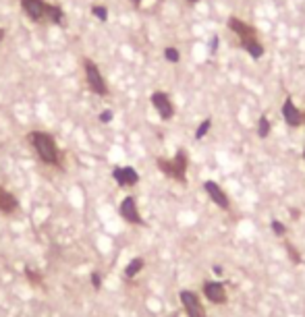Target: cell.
Returning <instances> with one entry per match:
<instances>
[{
	"mask_svg": "<svg viewBox=\"0 0 305 317\" xmlns=\"http://www.w3.org/2000/svg\"><path fill=\"white\" fill-rule=\"evenodd\" d=\"M29 141L44 164H50V166L60 164V151H58V145H56L52 135L42 133V131H33V133H29Z\"/></svg>",
	"mask_w": 305,
	"mask_h": 317,
	"instance_id": "1",
	"label": "cell"
},
{
	"mask_svg": "<svg viewBox=\"0 0 305 317\" xmlns=\"http://www.w3.org/2000/svg\"><path fill=\"white\" fill-rule=\"evenodd\" d=\"M187 153H185L183 149L177 151L175 155V160H164V157H160L158 160V168L166 174V176H171V179L179 181V183H185L187 181Z\"/></svg>",
	"mask_w": 305,
	"mask_h": 317,
	"instance_id": "2",
	"label": "cell"
},
{
	"mask_svg": "<svg viewBox=\"0 0 305 317\" xmlns=\"http://www.w3.org/2000/svg\"><path fill=\"white\" fill-rule=\"evenodd\" d=\"M83 68H86V79H88L90 90H92L94 94H98V96H108L106 81H104V77H102L100 68L96 66V62L86 60V62H83Z\"/></svg>",
	"mask_w": 305,
	"mask_h": 317,
	"instance_id": "3",
	"label": "cell"
},
{
	"mask_svg": "<svg viewBox=\"0 0 305 317\" xmlns=\"http://www.w3.org/2000/svg\"><path fill=\"white\" fill-rule=\"evenodd\" d=\"M181 303L183 309L187 311V317H206V309H203L199 296L191 290H183L181 292Z\"/></svg>",
	"mask_w": 305,
	"mask_h": 317,
	"instance_id": "4",
	"label": "cell"
},
{
	"mask_svg": "<svg viewBox=\"0 0 305 317\" xmlns=\"http://www.w3.org/2000/svg\"><path fill=\"white\" fill-rule=\"evenodd\" d=\"M149 100H151V106L158 110L162 120H171L175 116V106H173L171 98H168L164 92H154Z\"/></svg>",
	"mask_w": 305,
	"mask_h": 317,
	"instance_id": "5",
	"label": "cell"
},
{
	"mask_svg": "<svg viewBox=\"0 0 305 317\" xmlns=\"http://www.w3.org/2000/svg\"><path fill=\"white\" fill-rule=\"evenodd\" d=\"M118 214L123 216V220H127L129 224H143L141 222V216H139V209H137V201L135 197H125L121 207H118Z\"/></svg>",
	"mask_w": 305,
	"mask_h": 317,
	"instance_id": "6",
	"label": "cell"
},
{
	"mask_svg": "<svg viewBox=\"0 0 305 317\" xmlns=\"http://www.w3.org/2000/svg\"><path fill=\"white\" fill-rule=\"evenodd\" d=\"M21 7L23 11L27 13V17L31 21H42L46 19V7L48 3H44V0H21Z\"/></svg>",
	"mask_w": 305,
	"mask_h": 317,
	"instance_id": "7",
	"label": "cell"
},
{
	"mask_svg": "<svg viewBox=\"0 0 305 317\" xmlns=\"http://www.w3.org/2000/svg\"><path fill=\"white\" fill-rule=\"evenodd\" d=\"M112 176H114V181L118 183V187H133V185H137L139 181V174L135 172L131 166H118L112 170Z\"/></svg>",
	"mask_w": 305,
	"mask_h": 317,
	"instance_id": "8",
	"label": "cell"
},
{
	"mask_svg": "<svg viewBox=\"0 0 305 317\" xmlns=\"http://www.w3.org/2000/svg\"><path fill=\"white\" fill-rule=\"evenodd\" d=\"M203 189H206V193L210 195V199H212L220 209H228V207H231V201H228V197H226V193L220 189L214 181H206V183H203Z\"/></svg>",
	"mask_w": 305,
	"mask_h": 317,
	"instance_id": "9",
	"label": "cell"
},
{
	"mask_svg": "<svg viewBox=\"0 0 305 317\" xmlns=\"http://www.w3.org/2000/svg\"><path fill=\"white\" fill-rule=\"evenodd\" d=\"M282 116H284L289 127H301V122H303V112L293 104L291 98H286L284 104H282Z\"/></svg>",
	"mask_w": 305,
	"mask_h": 317,
	"instance_id": "10",
	"label": "cell"
},
{
	"mask_svg": "<svg viewBox=\"0 0 305 317\" xmlns=\"http://www.w3.org/2000/svg\"><path fill=\"white\" fill-rule=\"evenodd\" d=\"M203 294H206L212 303L224 305L226 303V290L220 282H203Z\"/></svg>",
	"mask_w": 305,
	"mask_h": 317,
	"instance_id": "11",
	"label": "cell"
},
{
	"mask_svg": "<svg viewBox=\"0 0 305 317\" xmlns=\"http://www.w3.org/2000/svg\"><path fill=\"white\" fill-rule=\"evenodd\" d=\"M228 27H231V31L237 33L239 42H241V40H247V38H258V31L253 29L251 25H247L245 21L237 19V17H231V19H228Z\"/></svg>",
	"mask_w": 305,
	"mask_h": 317,
	"instance_id": "12",
	"label": "cell"
},
{
	"mask_svg": "<svg viewBox=\"0 0 305 317\" xmlns=\"http://www.w3.org/2000/svg\"><path fill=\"white\" fill-rule=\"evenodd\" d=\"M17 207H19L17 197L11 191H7L5 187H0V211H3V214H13V211H17Z\"/></svg>",
	"mask_w": 305,
	"mask_h": 317,
	"instance_id": "13",
	"label": "cell"
},
{
	"mask_svg": "<svg viewBox=\"0 0 305 317\" xmlns=\"http://www.w3.org/2000/svg\"><path fill=\"white\" fill-rule=\"evenodd\" d=\"M241 46L249 52V56H253V58H262V54H264V46L258 42V38H247V40H241Z\"/></svg>",
	"mask_w": 305,
	"mask_h": 317,
	"instance_id": "14",
	"label": "cell"
},
{
	"mask_svg": "<svg viewBox=\"0 0 305 317\" xmlns=\"http://www.w3.org/2000/svg\"><path fill=\"white\" fill-rule=\"evenodd\" d=\"M46 19L50 23H62V9L58 5H48L46 7Z\"/></svg>",
	"mask_w": 305,
	"mask_h": 317,
	"instance_id": "15",
	"label": "cell"
},
{
	"mask_svg": "<svg viewBox=\"0 0 305 317\" xmlns=\"http://www.w3.org/2000/svg\"><path fill=\"white\" fill-rule=\"evenodd\" d=\"M141 268H143V259L141 257H137V259H131L129 261V266H127V270H125V278H135L139 272H141Z\"/></svg>",
	"mask_w": 305,
	"mask_h": 317,
	"instance_id": "16",
	"label": "cell"
},
{
	"mask_svg": "<svg viewBox=\"0 0 305 317\" xmlns=\"http://www.w3.org/2000/svg\"><path fill=\"white\" fill-rule=\"evenodd\" d=\"M258 135H260L262 139H266V137L270 135V120H268V116H262V118H260V122H258Z\"/></svg>",
	"mask_w": 305,
	"mask_h": 317,
	"instance_id": "17",
	"label": "cell"
},
{
	"mask_svg": "<svg viewBox=\"0 0 305 317\" xmlns=\"http://www.w3.org/2000/svg\"><path fill=\"white\" fill-rule=\"evenodd\" d=\"M210 127H212V120H210V118H206V120H203L201 125L197 127V131H195V139H201L203 135H206V133L210 131Z\"/></svg>",
	"mask_w": 305,
	"mask_h": 317,
	"instance_id": "18",
	"label": "cell"
},
{
	"mask_svg": "<svg viewBox=\"0 0 305 317\" xmlns=\"http://www.w3.org/2000/svg\"><path fill=\"white\" fill-rule=\"evenodd\" d=\"M92 13H94V17H98L100 21H106V19H108V11H106V7L96 5V7H92Z\"/></svg>",
	"mask_w": 305,
	"mask_h": 317,
	"instance_id": "19",
	"label": "cell"
},
{
	"mask_svg": "<svg viewBox=\"0 0 305 317\" xmlns=\"http://www.w3.org/2000/svg\"><path fill=\"white\" fill-rule=\"evenodd\" d=\"M164 56H166L168 62H179V58H181V54H179L177 48H166V50H164Z\"/></svg>",
	"mask_w": 305,
	"mask_h": 317,
	"instance_id": "20",
	"label": "cell"
},
{
	"mask_svg": "<svg viewBox=\"0 0 305 317\" xmlns=\"http://www.w3.org/2000/svg\"><path fill=\"white\" fill-rule=\"evenodd\" d=\"M284 249H286V253H289V257L293 259V263H301V255L295 251V247L291 243H284Z\"/></svg>",
	"mask_w": 305,
	"mask_h": 317,
	"instance_id": "21",
	"label": "cell"
},
{
	"mask_svg": "<svg viewBox=\"0 0 305 317\" xmlns=\"http://www.w3.org/2000/svg\"><path fill=\"white\" fill-rule=\"evenodd\" d=\"M272 228H274V232H276L278 236H282V234L286 232V226H284L282 222H278V220H272Z\"/></svg>",
	"mask_w": 305,
	"mask_h": 317,
	"instance_id": "22",
	"label": "cell"
},
{
	"mask_svg": "<svg viewBox=\"0 0 305 317\" xmlns=\"http://www.w3.org/2000/svg\"><path fill=\"white\" fill-rule=\"evenodd\" d=\"M92 284H94V288H96V290H100V286H102V276H100L98 272H94V274H92Z\"/></svg>",
	"mask_w": 305,
	"mask_h": 317,
	"instance_id": "23",
	"label": "cell"
},
{
	"mask_svg": "<svg viewBox=\"0 0 305 317\" xmlns=\"http://www.w3.org/2000/svg\"><path fill=\"white\" fill-rule=\"evenodd\" d=\"M100 120H102V122H110V120H112V112H110V110H104V112L100 114Z\"/></svg>",
	"mask_w": 305,
	"mask_h": 317,
	"instance_id": "24",
	"label": "cell"
},
{
	"mask_svg": "<svg viewBox=\"0 0 305 317\" xmlns=\"http://www.w3.org/2000/svg\"><path fill=\"white\" fill-rule=\"evenodd\" d=\"M216 46H218V38L212 40V52H216Z\"/></svg>",
	"mask_w": 305,
	"mask_h": 317,
	"instance_id": "25",
	"label": "cell"
},
{
	"mask_svg": "<svg viewBox=\"0 0 305 317\" xmlns=\"http://www.w3.org/2000/svg\"><path fill=\"white\" fill-rule=\"evenodd\" d=\"M131 3H133L135 7H139V5H141V0H131Z\"/></svg>",
	"mask_w": 305,
	"mask_h": 317,
	"instance_id": "26",
	"label": "cell"
},
{
	"mask_svg": "<svg viewBox=\"0 0 305 317\" xmlns=\"http://www.w3.org/2000/svg\"><path fill=\"white\" fill-rule=\"evenodd\" d=\"M3 38H5V29H0V42H3Z\"/></svg>",
	"mask_w": 305,
	"mask_h": 317,
	"instance_id": "27",
	"label": "cell"
},
{
	"mask_svg": "<svg viewBox=\"0 0 305 317\" xmlns=\"http://www.w3.org/2000/svg\"><path fill=\"white\" fill-rule=\"evenodd\" d=\"M187 3H189V5H195V3H197V0H187Z\"/></svg>",
	"mask_w": 305,
	"mask_h": 317,
	"instance_id": "28",
	"label": "cell"
},
{
	"mask_svg": "<svg viewBox=\"0 0 305 317\" xmlns=\"http://www.w3.org/2000/svg\"><path fill=\"white\" fill-rule=\"evenodd\" d=\"M303 122H305V112H303Z\"/></svg>",
	"mask_w": 305,
	"mask_h": 317,
	"instance_id": "29",
	"label": "cell"
},
{
	"mask_svg": "<svg viewBox=\"0 0 305 317\" xmlns=\"http://www.w3.org/2000/svg\"><path fill=\"white\" fill-rule=\"evenodd\" d=\"M303 157H305V151H303Z\"/></svg>",
	"mask_w": 305,
	"mask_h": 317,
	"instance_id": "30",
	"label": "cell"
},
{
	"mask_svg": "<svg viewBox=\"0 0 305 317\" xmlns=\"http://www.w3.org/2000/svg\"><path fill=\"white\" fill-rule=\"evenodd\" d=\"M173 317H177V315H173Z\"/></svg>",
	"mask_w": 305,
	"mask_h": 317,
	"instance_id": "31",
	"label": "cell"
}]
</instances>
